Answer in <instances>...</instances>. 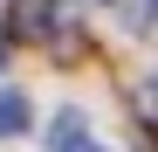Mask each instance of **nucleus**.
I'll return each mask as SVG.
<instances>
[{
    "mask_svg": "<svg viewBox=\"0 0 158 152\" xmlns=\"http://www.w3.org/2000/svg\"><path fill=\"white\" fill-rule=\"evenodd\" d=\"M7 14H14V21H7V35H14V42H41V35H48V21H55V0H14Z\"/></svg>",
    "mask_w": 158,
    "mask_h": 152,
    "instance_id": "nucleus-1",
    "label": "nucleus"
},
{
    "mask_svg": "<svg viewBox=\"0 0 158 152\" xmlns=\"http://www.w3.org/2000/svg\"><path fill=\"white\" fill-rule=\"evenodd\" d=\"M48 152H96V132L83 124V111H55V124H48Z\"/></svg>",
    "mask_w": 158,
    "mask_h": 152,
    "instance_id": "nucleus-2",
    "label": "nucleus"
},
{
    "mask_svg": "<svg viewBox=\"0 0 158 152\" xmlns=\"http://www.w3.org/2000/svg\"><path fill=\"white\" fill-rule=\"evenodd\" d=\"M21 132H28V97L0 90V138H21Z\"/></svg>",
    "mask_w": 158,
    "mask_h": 152,
    "instance_id": "nucleus-3",
    "label": "nucleus"
},
{
    "mask_svg": "<svg viewBox=\"0 0 158 152\" xmlns=\"http://www.w3.org/2000/svg\"><path fill=\"white\" fill-rule=\"evenodd\" d=\"M138 111H144V118H158V69H151V83L138 90Z\"/></svg>",
    "mask_w": 158,
    "mask_h": 152,
    "instance_id": "nucleus-4",
    "label": "nucleus"
}]
</instances>
